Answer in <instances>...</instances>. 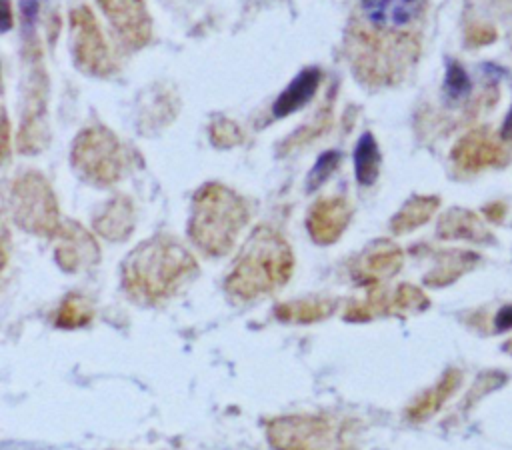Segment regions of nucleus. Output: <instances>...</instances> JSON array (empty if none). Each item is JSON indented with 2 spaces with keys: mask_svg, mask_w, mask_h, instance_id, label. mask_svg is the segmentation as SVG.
Segmentation results:
<instances>
[{
  "mask_svg": "<svg viewBox=\"0 0 512 450\" xmlns=\"http://www.w3.org/2000/svg\"><path fill=\"white\" fill-rule=\"evenodd\" d=\"M196 272L194 256L178 240L154 236L126 256L122 262V284L134 300L158 304Z\"/></svg>",
  "mask_w": 512,
  "mask_h": 450,
  "instance_id": "nucleus-1",
  "label": "nucleus"
},
{
  "mask_svg": "<svg viewBox=\"0 0 512 450\" xmlns=\"http://www.w3.org/2000/svg\"><path fill=\"white\" fill-rule=\"evenodd\" d=\"M292 268L290 244L270 226H258L242 246L226 278V290L238 300H254L284 286Z\"/></svg>",
  "mask_w": 512,
  "mask_h": 450,
  "instance_id": "nucleus-2",
  "label": "nucleus"
},
{
  "mask_svg": "<svg viewBox=\"0 0 512 450\" xmlns=\"http://www.w3.org/2000/svg\"><path fill=\"white\" fill-rule=\"evenodd\" d=\"M248 222L244 200L230 188L204 184L194 200L188 222V236L208 256H226Z\"/></svg>",
  "mask_w": 512,
  "mask_h": 450,
  "instance_id": "nucleus-3",
  "label": "nucleus"
},
{
  "mask_svg": "<svg viewBox=\"0 0 512 450\" xmlns=\"http://www.w3.org/2000/svg\"><path fill=\"white\" fill-rule=\"evenodd\" d=\"M274 450H358L356 422L326 414H288L264 426Z\"/></svg>",
  "mask_w": 512,
  "mask_h": 450,
  "instance_id": "nucleus-4",
  "label": "nucleus"
},
{
  "mask_svg": "<svg viewBox=\"0 0 512 450\" xmlns=\"http://www.w3.org/2000/svg\"><path fill=\"white\" fill-rule=\"evenodd\" d=\"M14 222L36 236H56L60 230L58 204L46 178L38 172H24L10 190Z\"/></svg>",
  "mask_w": 512,
  "mask_h": 450,
  "instance_id": "nucleus-5",
  "label": "nucleus"
},
{
  "mask_svg": "<svg viewBox=\"0 0 512 450\" xmlns=\"http://www.w3.org/2000/svg\"><path fill=\"white\" fill-rule=\"evenodd\" d=\"M72 164L86 182L110 186L120 180L124 168L120 142L102 126L86 128L74 140Z\"/></svg>",
  "mask_w": 512,
  "mask_h": 450,
  "instance_id": "nucleus-6",
  "label": "nucleus"
},
{
  "mask_svg": "<svg viewBox=\"0 0 512 450\" xmlns=\"http://www.w3.org/2000/svg\"><path fill=\"white\" fill-rule=\"evenodd\" d=\"M70 32L76 66L90 76H108L114 70V60L94 14L86 6L70 12Z\"/></svg>",
  "mask_w": 512,
  "mask_h": 450,
  "instance_id": "nucleus-7",
  "label": "nucleus"
},
{
  "mask_svg": "<svg viewBox=\"0 0 512 450\" xmlns=\"http://www.w3.org/2000/svg\"><path fill=\"white\" fill-rule=\"evenodd\" d=\"M98 4L126 46L138 50L148 44L152 20L144 0H98Z\"/></svg>",
  "mask_w": 512,
  "mask_h": 450,
  "instance_id": "nucleus-8",
  "label": "nucleus"
},
{
  "mask_svg": "<svg viewBox=\"0 0 512 450\" xmlns=\"http://www.w3.org/2000/svg\"><path fill=\"white\" fill-rule=\"evenodd\" d=\"M404 262L400 246L390 240L372 242L356 260L352 262L350 274L358 284H378L392 278Z\"/></svg>",
  "mask_w": 512,
  "mask_h": 450,
  "instance_id": "nucleus-9",
  "label": "nucleus"
},
{
  "mask_svg": "<svg viewBox=\"0 0 512 450\" xmlns=\"http://www.w3.org/2000/svg\"><path fill=\"white\" fill-rule=\"evenodd\" d=\"M352 218V206L342 196H328L314 202L308 212L306 228L316 244H334Z\"/></svg>",
  "mask_w": 512,
  "mask_h": 450,
  "instance_id": "nucleus-10",
  "label": "nucleus"
},
{
  "mask_svg": "<svg viewBox=\"0 0 512 450\" xmlns=\"http://www.w3.org/2000/svg\"><path fill=\"white\" fill-rule=\"evenodd\" d=\"M422 6L424 0H360L366 22L386 36H400L398 32L420 16Z\"/></svg>",
  "mask_w": 512,
  "mask_h": 450,
  "instance_id": "nucleus-11",
  "label": "nucleus"
},
{
  "mask_svg": "<svg viewBox=\"0 0 512 450\" xmlns=\"http://www.w3.org/2000/svg\"><path fill=\"white\" fill-rule=\"evenodd\" d=\"M98 254H100V250H98L96 240L82 226H78L74 222H66L56 232L54 256H56L58 266L64 272L72 274L86 266H92L94 262H98Z\"/></svg>",
  "mask_w": 512,
  "mask_h": 450,
  "instance_id": "nucleus-12",
  "label": "nucleus"
},
{
  "mask_svg": "<svg viewBox=\"0 0 512 450\" xmlns=\"http://www.w3.org/2000/svg\"><path fill=\"white\" fill-rule=\"evenodd\" d=\"M452 160L466 172H476L488 166H498L506 160L502 146L484 130L476 128L464 134L452 148Z\"/></svg>",
  "mask_w": 512,
  "mask_h": 450,
  "instance_id": "nucleus-13",
  "label": "nucleus"
},
{
  "mask_svg": "<svg viewBox=\"0 0 512 450\" xmlns=\"http://www.w3.org/2000/svg\"><path fill=\"white\" fill-rule=\"evenodd\" d=\"M318 84H320L318 68L302 70L276 98V102L272 106V114L276 118H282V116H288V114L300 110L302 106H306L312 100V96L318 90Z\"/></svg>",
  "mask_w": 512,
  "mask_h": 450,
  "instance_id": "nucleus-14",
  "label": "nucleus"
},
{
  "mask_svg": "<svg viewBox=\"0 0 512 450\" xmlns=\"http://www.w3.org/2000/svg\"><path fill=\"white\" fill-rule=\"evenodd\" d=\"M94 228L112 242L126 240L134 230V210L130 200L124 196L112 198L94 218Z\"/></svg>",
  "mask_w": 512,
  "mask_h": 450,
  "instance_id": "nucleus-15",
  "label": "nucleus"
},
{
  "mask_svg": "<svg viewBox=\"0 0 512 450\" xmlns=\"http://www.w3.org/2000/svg\"><path fill=\"white\" fill-rule=\"evenodd\" d=\"M438 236L444 240L464 238L472 242H486L492 238L490 232L480 222V218L470 210H462V208H452L442 214L438 222Z\"/></svg>",
  "mask_w": 512,
  "mask_h": 450,
  "instance_id": "nucleus-16",
  "label": "nucleus"
},
{
  "mask_svg": "<svg viewBox=\"0 0 512 450\" xmlns=\"http://www.w3.org/2000/svg\"><path fill=\"white\" fill-rule=\"evenodd\" d=\"M336 300L332 298H306V300H292L282 302L276 306L274 316L280 322H294V324H312L326 320L336 310Z\"/></svg>",
  "mask_w": 512,
  "mask_h": 450,
  "instance_id": "nucleus-17",
  "label": "nucleus"
},
{
  "mask_svg": "<svg viewBox=\"0 0 512 450\" xmlns=\"http://www.w3.org/2000/svg\"><path fill=\"white\" fill-rule=\"evenodd\" d=\"M460 382V372L458 370H448L440 382L426 390L422 396H418L406 410V418L410 422H422L426 418H430L432 414H436L440 410V406L446 402V398L454 392V388Z\"/></svg>",
  "mask_w": 512,
  "mask_h": 450,
  "instance_id": "nucleus-18",
  "label": "nucleus"
},
{
  "mask_svg": "<svg viewBox=\"0 0 512 450\" xmlns=\"http://www.w3.org/2000/svg\"><path fill=\"white\" fill-rule=\"evenodd\" d=\"M440 200L436 196H412L390 220L394 234H408L432 218Z\"/></svg>",
  "mask_w": 512,
  "mask_h": 450,
  "instance_id": "nucleus-19",
  "label": "nucleus"
},
{
  "mask_svg": "<svg viewBox=\"0 0 512 450\" xmlns=\"http://www.w3.org/2000/svg\"><path fill=\"white\" fill-rule=\"evenodd\" d=\"M438 264L434 270L428 272L424 278L426 286H446L454 282L458 276H462L466 270H470L478 256L472 252H462V250H448L438 254Z\"/></svg>",
  "mask_w": 512,
  "mask_h": 450,
  "instance_id": "nucleus-20",
  "label": "nucleus"
},
{
  "mask_svg": "<svg viewBox=\"0 0 512 450\" xmlns=\"http://www.w3.org/2000/svg\"><path fill=\"white\" fill-rule=\"evenodd\" d=\"M380 160L382 158H380V150L374 136L370 132H364L356 142V150H354V172H356L358 184L370 186L376 182L380 174Z\"/></svg>",
  "mask_w": 512,
  "mask_h": 450,
  "instance_id": "nucleus-21",
  "label": "nucleus"
},
{
  "mask_svg": "<svg viewBox=\"0 0 512 450\" xmlns=\"http://www.w3.org/2000/svg\"><path fill=\"white\" fill-rule=\"evenodd\" d=\"M94 318V306L86 296L70 294L64 298L60 308L56 310L54 324L64 330H76L88 326Z\"/></svg>",
  "mask_w": 512,
  "mask_h": 450,
  "instance_id": "nucleus-22",
  "label": "nucleus"
},
{
  "mask_svg": "<svg viewBox=\"0 0 512 450\" xmlns=\"http://www.w3.org/2000/svg\"><path fill=\"white\" fill-rule=\"evenodd\" d=\"M428 304H430L428 296L412 284H400L390 294V314H396V316L422 312L428 308Z\"/></svg>",
  "mask_w": 512,
  "mask_h": 450,
  "instance_id": "nucleus-23",
  "label": "nucleus"
},
{
  "mask_svg": "<svg viewBox=\"0 0 512 450\" xmlns=\"http://www.w3.org/2000/svg\"><path fill=\"white\" fill-rule=\"evenodd\" d=\"M470 78L466 70L458 62H448L446 78H444V92L450 100H462L470 94Z\"/></svg>",
  "mask_w": 512,
  "mask_h": 450,
  "instance_id": "nucleus-24",
  "label": "nucleus"
},
{
  "mask_svg": "<svg viewBox=\"0 0 512 450\" xmlns=\"http://www.w3.org/2000/svg\"><path fill=\"white\" fill-rule=\"evenodd\" d=\"M210 138L216 146L220 148H230L234 144H238L242 140V132L240 128L232 122V120H224L218 118L212 126H210Z\"/></svg>",
  "mask_w": 512,
  "mask_h": 450,
  "instance_id": "nucleus-25",
  "label": "nucleus"
},
{
  "mask_svg": "<svg viewBox=\"0 0 512 450\" xmlns=\"http://www.w3.org/2000/svg\"><path fill=\"white\" fill-rule=\"evenodd\" d=\"M338 160H340V154H338V152H334V150L324 152V154L318 158V162L314 164V168H312V172H310V176H308V188H310V190L318 188V186L338 168Z\"/></svg>",
  "mask_w": 512,
  "mask_h": 450,
  "instance_id": "nucleus-26",
  "label": "nucleus"
},
{
  "mask_svg": "<svg viewBox=\"0 0 512 450\" xmlns=\"http://www.w3.org/2000/svg\"><path fill=\"white\" fill-rule=\"evenodd\" d=\"M494 40V30L490 28H476L468 34V42L472 44H488Z\"/></svg>",
  "mask_w": 512,
  "mask_h": 450,
  "instance_id": "nucleus-27",
  "label": "nucleus"
},
{
  "mask_svg": "<svg viewBox=\"0 0 512 450\" xmlns=\"http://www.w3.org/2000/svg\"><path fill=\"white\" fill-rule=\"evenodd\" d=\"M484 212H486V216H488L492 222H498V220L504 218L506 206H504L502 202H492V204H488V206L484 208Z\"/></svg>",
  "mask_w": 512,
  "mask_h": 450,
  "instance_id": "nucleus-28",
  "label": "nucleus"
},
{
  "mask_svg": "<svg viewBox=\"0 0 512 450\" xmlns=\"http://www.w3.org/2000/svg\"><path fill=\"white\" fill-rule=\"evenodd\" d=\"M496 326L498 330H506L512 326V306H504L496 318Z\"/></svg>",
  "mask_w": 512,
  "mask_h": 450,
  "instance_id": "nucleus-29",
  "label": "nucleus"
},
{
  "mask_svg": "<svg viewBox=\"0 0 512 450\" xmlns=\"http://www.w3.org/2000/svg\"><path fill=\"white\" fill-rule=\"evenodd\" d=\"M500 134H502L504 140H512V106H510V110H508V114H506V118L502 122Z\"/></svg>",
  "mask_w": 512,
  "mask_h": 450,
  "instance_id": "nucleus-30",
  "label": "nucleus"
}]
</instances>
